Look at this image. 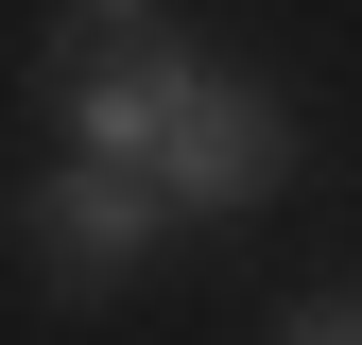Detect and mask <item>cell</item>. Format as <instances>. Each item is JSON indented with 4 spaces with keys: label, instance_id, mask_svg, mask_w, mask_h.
Masks as SVG:
<instances>
[{
    "label": "cell",
    "instance_id": "obj_2",
    "mask_svg": "<svg viewBox=\"0 0 362 345\" xmlns=\"http://www.w3.org/2000/svg\"><path fill=\"white\" fill-rule=\"evenodd\" d=\"M156 225H173V190H156V172H121V156L18 172V242L52 259V293H121V276L156 259Z\"/></svg>",
    "mask_w": 362,
    "mask_h": 345
},
{
    "label": "cell",
    "instance_id": "obj_1",
    "mask_svg": "<svg viewBox=\"0 0 362 345\" xmlns=\"http://www.w3.org/2000/svg\"><path fill=\"white\" fill-rule=\"evenodd\" d=\"M190 69H207V52L156 18V0H69V18H52V104H69V156H121V172H139Z\"/></svg>",
    "mask_w": 362,
    "mask_h": 345
},
{
    "label": "cell",
    "instance_id": "obj_3",
    "mask_svg": "<svg viewBox=\"0 0 362 345\" xmlns=\"http://www.w3.org/2000/svg\"><path fill=\"white\" fill-rule=\"evenodd\" d=\"M139 172L173 190V225H224V207H259V190H276V104H259L242 69H190Z\"/></svg>",
    "mask_w": 362,
    "mask_h": 345
},
{
    "label": "cell",
    "instance_id": "obj_4",
    "mask_svg": "<svg viewBox=\"0 0 362 345\" xmlns=\"http://www.w3.org/2000/svg\"><path fill=\"white\" fill-rule=\"evenodd\" d=\"M276 345H362V276H328V293H293V311H276Z\"/></svg>",
    "mask_w": 362,
    "mask_h": 345
}]
</instances>
